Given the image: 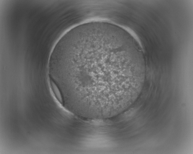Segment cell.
<instances>
[{
    "instance_id": "obj_1",
    "label": "cell",
    "mask_w": 193,
    "mask_h": 154,
    "mask_svg": "<svg viewBox=\"0 0 193 154\" xmlns=\"http://www.w3.org/2000/svg\"><path fill=\"white\" fill-rule=\"evenodd\" d=\"M111 38L92 35L69 42L62 53L60 82H67L71 97L96 107L112 105L122 101L130 90L132 82L122 69L121 46Z\"/></svg>"
},
{
    "instance_id": "obj_2",
    "label": "cell",
    "mask_w": 193,
    "mask_h": 154,
    "mask_svg": "<svg viewBox=\"0 0 193 154\" xmlns=\"http://www.w3.org/2000/svg\"><path fill=\"white\" fill-rule=\"evenodd\" d=\"M50 84L52 89L58 101L62 104L64 105V101L61 91L56 84L51 80Z\"/></svg>"
}]
</instances>
